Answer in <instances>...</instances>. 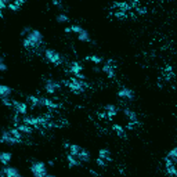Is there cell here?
Returning <instances> with one entry per match:
<instances>
[{
	"mask_svg": "<svg viewBox=\"0 0 177 177\" xmlns=\"http://www.w3.org/2000/svg\"><path fill=\"white\" fill-rule=\"evenodd\" d=\"M165 163H166V167H169V166H171V165H173V160H171L170 159V158H169L167 156V155H166V156H165Z\"/></svg>",
	"mask_w": 177,
	"mask_h": 177,
	"instance_id": "32",
	"label": "cell"
},
{
	"mask_svg": "<svg viewBox=\"0 0 177 177\" xmlns=\"http://www.w3.org/2000/svg\"><path fill=\"white\" fill-rule=\"evenodd\" d=\"M7 7H8V10H11V11H17L18 10V6H15L14 3H10V4H7Z\"/></svg>",
	"mask_w": 177,
	"mask_h": 177,
	"instance_id": "33",
	"label": "cell"
},
{
	"mask_svg": "<svg viewBox=\"0 0 177 177\" xmlns=\"http://www.w3.org/2000/svg\"><path fill=\"white\" fill-rule=\"evenodd\" d=\"M44 57H46V60L49 61V62L55 64V65H61V57L58 53L47 49V50H44Z\"/></svg>",
	"mask_w": 177,
	"mask_h": 177,
	"instance_id": "3",
	"label": "cell"
},
{
	"mask_svg": "<svg viewBox=\"0 0 177 177\" xmlns=\"http://www.w3.org/2000/svg\"><path fill=\"white\" fill-rule=\"evenodd\" d=\"M6 69H7V66H6V64L3 62V61H0V71H2V72H4Z\"/></svg>",
	"mask_w": 177,
	"mask_h": 177,
	"instance_id": "38",
	"label": "cell"
},
{
	"mask_svg": "<svg viewBox=\"0 0 177 177\" xmlns=\"http://www.w3.org/2000/svg\"><path fill=\"white\" fill-rule=\"evenodd\" d=\"M80 152V148L77 144H72L71 147H69V154L73 155V156H77V154Z\"/></svg>",
	"mask_w": 177,
	"mask_h": 177,
	"instance_id": "20",
	"label": "cell"
},
{
	"mask_svg": "<svg viewBox=\"0 0 177 177\" xmlns=\"http://www.w3.org/2000/svg\"><path fill=\"white\" fill-rule=\"evenodd\" d=\"M14 122H15V123H17V122H19V113H17V115L15 116H14Z\"/></svg>",
	"mask_w": 177,
	"mask_h": 177,
	"instance_id": "41",
	"label": "cell"
},
{
	"mask_svg": "<svg viewBox=\"0 0 177 177\" xmlns=\"http://www.w3.org/2000/svg\"><path fill=\"white\" fill-rule=\"evenodd\" d=\"M123 112H124V115H126V116H129V119L133 122V123H137V116H136V113L133 112V111H130V109H124Z\"/></svg>",
	"mask_w": 177,
	"mask_h": 177,
	"instance_id": "19",
	"label": "cell"
},
{
	"mask_svg": "<svg viewBox=\"0 0 177 177\" xmlns=\"http://www.w3.org/2000/svg\"><path fill=\"white\" fill-rule=\"evenodd\" d=\"M75 77H77V79H82V80H85L86 79V76L83 73H77V75H75Z\"/></svg>",
	"mask_w": 177,
	"mask_h": 177,
	"instance_id": "40",
	"label": "cell"
},
{
	"mask_svg": "<svg viewBox=\"0 0 177 177\" xmlns=\"http://www.w3.org/2000/svg\"><path fill=\"white\" fill-rule=\"evenodd\" d=\"M11 160V154L10 152H3V154H0V162L3 163V165H8V162Z\"/></svg>",
	"mask_w": 177,
	"mask_h": 177,
	"instance_id": "16",
	"label": "cell"
},
{
	"mask_svg": "<svg viewBox=\"0 0 177 177\" xmlns=\"http://www.w3.org/2000/svg\"><path fill=\"white\" fill-rule=\"evenodd\" d=\"M57 21H58V22H68L69 18L65 15V14H60V15L57 17Z\"/></svg>",
	"mask_w": 177,
	"mask_h": 177,
	"instance_id": "31",
	"label": "cell"
},
{
	"mask_svg": "<svg viewBox=\"0 0 177 177\" xmlns=\"http://www.w3.org/2000/svg\"><path fill=\"white\" fill-rule=\"evenodd\" d=\"M2 174L6 177H21L19 171L17 170L15 167H4L2 170Z\"/></svg>",
	"mask_w": 177,
	"mask_h": 177,
	"instance_id": "7",
	"label": "cell"
},
{
	"mask_svg": "<svg viewBox=\"0 0 177 177\" xmlns=\"http://www.w3.org/2000/svg\"><path fill=\"white\" fill-rule=\"evenodd\" d=\"M66 160H68L69 166H76L77 165V158L73 156V155H71V154L66 155Z\"/></svg>",
	"mask_w": 177,
	"mask_h": 177,
	"instance_id": "23",
	"label": "cell"
},
{
	"mask_svg": "<svg viewBox=\"0 0 177 177\" xmlns=\"http://www.w3.org/2000/svg\"><path fill=\"white\" fill-rule=\"evenodd\" d=\"M3 104H4L6 107H10V108H11V105H13V101L10 102V101H8L7 98H3Z\"/></svg>",
	"mask_w": 177,
	"mask_h": 177,
	"instance_id": "37",
	"label": "cell"
},
{
	"mask_svg": "<svg viewBox=\"0 0 177 177\" xmlns=\"http://www.w3.org/2000/svg\"><path fill=\"white\" fill-rule=\"evenodd\" d=\"M118 97H120V98L133 100L134 94H133V91L130 90V88H122V90H119V91H118Z\"/></svg>",
	"mask_w": 177,
	"mask_h": 177,
	"instance_id": "8",
	"label": "cell"
},
{
	"mask_svg": "<svg viewBox=\"0 0 177 177\" xmlns=\"http://www.w3.org/2000/svg\"><path fill=\"white\" fill-rule=\"evenodd\" d=\"M13 3H14V4H15V6H18V7H21V6L25 3V0H14Z\"/></svg>",
	"mask_w": 177,
	"mask_h": 177,
	"instance_id": "36",
	"label": "cell"
},
{
	"mask_svg": "<svg viewBox=\"0 0 177 177\" xmlns=\"http://www.w3.org/2000/svg\"><path fill=\"white\" fill-rule=\"evenodd\" d=\"M82 71H83V66L80 65V64H77V62H71V66H69V72H71L72 75H77V73H82Z\"/></svg>",
	"mask_w": 177,
	"mask_h": 177,
	"instance_id": "10",
	"label": "cell"
},
{
	"mask_svg": "<svg viewBox=\"0 0 177 177\" xmlns=\"http://www.w3.org/2000/svg\"><path fill=\"white\" fill-rule=\"evenodd\" d=\"M58 90V85L54 82H46V85H44V91L49 94H54L55 91Z\"/></svg>",
	"mask_w": 177,
	"mask_h": 177,
	"instance_id": "9",
	"label": "cell"
},
{
	"mask_svg": "<svg viewBox=\"0 0 177 177\" xmlns=\"http://www.w3.org/2000/svg\"><path fill=\"white\" fill-rule=\"evenodd\" d=\"M102 72H104V73H107V76L109 77V79H113V77H115V72H113V69L111 68V66H108V65L102 66Z\"/></svg>",
	"mask_w": 177,
	"mask_h": 177,
	"instance_id": "18",
	"label": "cell"
},
{
	"mask_svg": "<svg viewBox=\"0 0 177 177\" xmlns=\"http://www.w3.org/2000/svg\"><path fill=\"white\" fill-rule=\"evenodd\" d=\"M40 104L44 105V107L51 108V109H57V108H58V104L53 102L51 100H49V98H40Z\"/></svg>",
	"mask_w": 177,
	"mask_h": 177,
	"instance_id": "12",
	"label": "cell"
},
{
	"mask_svg": "<svg viewBox=\"0 0 177 177\" xmlns=\"http://www.w3.org/2000/svg\"><path fill=\"white\" fill-rule=\"evenodd\" d=\"M47 165H49V166H53V165H54V162H53V160H49V162H47Z\"/></svg>",
	"mask_w": 177,
	"mask_h": 177,
	"instance_id": "44",
	"label": "cell"
},
{
	"mask_svg": "<svg viewBox=\"0 0 177 177\" xmlns=\"http://www.w3.org/2000/svg\"><path fill=\"white\" fill-rule=\"evenodd\" d=\"M30 171L35 177H46L47 176V170H46V165L43 162H33L30 165Z\"/></svg>",
	"mask_w": 177,
	"mask_h": 177,
	"instance_id": "2",
	"label": "cell"
},
{
	"mask_svg": "<svg viewBox=\"0 0 177 177\" xmlns=\"http://www.w3.org/2000/svg\"><path fill=\"white\" fill-rule=\"evenodd\" d=\"M65 85H66V87H69L73 93H82V90H80V87H77L75 83H72V82H65Z\"/></svg>",
	"mask_w": 177,
	"mask_h": 177,
	"instance_id": "22",
	"label": "cell"
},
{
	"mask_svg": "<svg viewBox=\"0 0 177 177\" xmlns=\"http://www.w3.org/2000/svg\"><path fill=\"white\" fill-rule=\"evenodd\" d=\"M113 130H115V132H118V134H122V133H123V129H122L119 124H113Z\"/></svg>",
	"mask_w": 177,
	"mask_h": 177,
	"instance_id": "34",
	"label": "cell"
},
{
	"mask_svg": "<svg viewBox=\"0 0 177 177\" xmlns=\"http://www.w3.org/2000/svg\"><path fill=\"white\" fill-rule=\"evenodd\" d=\"M22 123H26V124H29V126L37 127L39 124H44V123H46V119H44V118H29V116H24V119H22Z\"/></svg>",
	"mask_w": 177,
	"mask_h": 177,
	"instance_id": "4",
	"label": "cell"
},
{
	"mask_svg": "<svg viewBox=\"0 0 177 177\" xmlns=\"http://www.w3.org/2000/svg\"><path fill=\"white\" fill-rule=\"evenodd\" d=\"M0 96L2 98H8V96H11V88L6 85H0Z\"/></svg>",
	"mask_w": 177,
	"mask_h": 177,
	"instance_id": "11",
	"label": "cell"
},
{
	"mask_svg": "<svg viewBox=\"0 0 177 177\" xmlns=\"http://www.w3.org/2000/svg\"><path fill=\"white\" fill-rule=\"evenodd\" d=\"M28 100H29V102L32 104V107H37V105L40 104V98H37V97H35V96H29Z\"/></svg>",
	"mask_w": 177,
	"mask_h": 177,
	"instance_id": "26",
	"label": "cell"
},
{
	"mask_svg": "<svg viewBox=\"0 0 177 177\" xmlns=\"http://www.w3.org/2000/svg\"><path fill=\"white\" fill-rule=\"evenodd\" d=\"M105 111H107L108 118H113V116L116 115V107L115 105H111V104L105 105Z\"/></svg>",
	"mask_w": 177,
	"mask_h": 177,
	"instance_id": "15",
	"label": "cell"
},
{
	"mask_svg": "<svg viewBox=\"0 0 177 177\" xmlns=\"http://www.w3.org/2000/svg\"><path fill=\"white\" fill-rule=\"evenodd\" d=\"M53 4H54V6H58V4H60V2H58V0H54V2H53Z\"/></svg>",
	"mask_w": 177,
	"mask_h": 177,
	"instance_id": "43",
	"label": "cell"
},
{
	"mask_svg": "<svg viewBox=\"0 0 177 177\" xmlns=\"http://www.w3.org/2000/svg\"><path fill=\"white\" fill-rule=\"evenodd\" d=\"M17 127L19 129V132H21L22 134H30V133H32V126H29V124H26V123H19Z\"/></svg>",
	"mask_w": 177,
	"mask_h": 177,
	"instance_id": "13",
	"label": "cell"
},
{
	"mask_svg": "<svg viewBox=\"0 0 177 177\" xmlns=\"http://www.w3.org/2000/svg\"><path fill=\"white\" fill-rule=\"evenodd\" d=\"M167 156L170 158V159L173 160L174 163H176V162H177V148H171L170 151L167 152Z\"/></svg>",
	"mask_w": 177,
	"mask_h": 177,
	"instance_id": "24",
	"label": "cell"
},
{
	"mask_svg": "<svg viewBox=\"0 0 177 177\" xmlns=\"http://www.w3.org/2000/svg\"><path fill=\"white\" fill-rule=\"evenodd\" d=\"M108 154H109V152H108L107 149H100L98 156H100V158H102L104 160H111V158L108 156Z\"/></svg>",
	"mask_w": 177,
	"mask_h": 177,
	"instance_id": "27",
	"label": "cell"
},
{
	"mask_svg": "<svg viewBox=\"0 0 177 177\" xmlns=\"http://www.w3.org/2000/svg\"><path fill=\"white\" fill-rule=\"evenodd\" d=\"M76 158H77L79 160H82V162H87V160L90 159V155H88L87 152L85 151V149H80V152L77 154V156H76Z\"/></svg>",
	"mask_w": 177,
	"mask_h": 177,
	"instance_id": "17",
	"label": "cell"
},
{
	"mask_svg": "<svg viewBox=\"0 0 177 177\" xmlns=\"http://www.w3.org/2000/svg\"><path fill=\"white\" fill-rule=\"evenodd\" d=\"M71 82L72 83H75V85H76L77 86V87H80V90H85V88H87V85H86V83L85 82H83V80L82 79H77V77H71Z\"/></svg>",
	"mask_w": 177,
	"mask_h": 177,
	"instance_id": "14",
	"label": "cell"
},
{
	"mask_svg": "<svg viewBox=\"0 0 177 177\" xmlns=\"http://www.w3.org/2000/svg\"><path fill=\"white\" fill-rule=\"evenodd\" d=\"M41 41H43L41 33L39 32V30L33 29V30H30L26 37L22 40V46H24L25 49H28V47H36V46H40Z\"/></svg>",
	"mask_w": 177,
	"mask_h": 177,
	"instance_id": "1",
	"label": "cell"
},
{
	"mask_svg": "<svg viewBox=\"0 0 177 177\" xmlns=\"http://www.w3.org/2000/svg\"><path fill=\"white\" fill-rule=\"evenodd\" d=\"M77 39H79L80 41H88V40H90V36H88V32H87V30L83 29V32L77 35Z\"/></svg>",
	"mask_w": 177,
	"mask_h": 177,
	"instance_id": "21",
	"label": "cell"
},
{
	"mask_svg": "<svg viewBox=\"0 0 177 177\" xmlns=\"http://www.w3.org/2000/svg\"><path fill=\"white\" fill-rule=\"evenodd\" d=\"M86 60H90V61H93L94 64H100L101 62V58H98V57H96V55H90V57H86Z\"/></svg>",
	"mask_w": 177,
	"mask_h": 177,
	"instance_id": "29",
	"label": "cell"
},
{
	"mask_svg": "<svg viewBox=\"0 0 177 177\" xmlns=\"http://www.w3.org/2000/svg\"><path fill=\"white\" fill-rule=\"evenodd\" d=\"M6 7H7V4H6V3H4V2H3V0H0V10H2V11H3V10H4V8H6Z\"/></svg>",
	"mask_w": 177,
	"mask_h": 177,
	"instance_id": "39",
	"label": "cell"
},
{
	"mask_svg": "<svg viewBox=\"0 0 177 177\" xmlns=\"http://www.w3.org/2000/svg\"><path fill=\"white\" fill-rule=\"evenodd\" d=\"M13 107L15 108L17 113H19L21 116H25L28 113V107L25 102H18V101H14L13 100Z\"/></svg>",
	"mask_w": 177,
	"mask_h": 177,
	"instance_id": "5",
	"label": "cell"
},
{
	"mask_svg": "<svg viewBox=\"0 0 177 177\" xmlns=\"http://www.w3.org/2000/svg\"><path fill=\"white\" fill-rule=\"evenodd\" d=\"M69 32H72L71 28H65V33H69Z\"/></svg>",
	"mask_w": 177,
	"mask_h": 177,
	"instance_id": "42",
	"label": "cell"
},
{
	"mask_svg": "<svg viewBox=\"0 0 177 177\" xmlns=\"http://www.w3.org/2000/svg\"><path fill=\"white\" fill-rule=\"evenodd\" d=\"M10 134L14 136L15 138H18V140H21V138H22V133L19 132L18 127H15V129H11V130H10Z\"/></svg>",
	"mask_w": 177,
	"mask_h": 177,
	"instance_id": "25",
	"label": "cell"
},
{
	"mask_svg": "<svg viewBox=\"0 0 177 177\" xmlns=\"http://www.w3.org/2000/svg\"><path fill=\"white\" fill-rule=\"evenodd\" d=\"M18 138H15L14 136L10 134V132H3V136H2V143H7V144H17L18 143Z\"/></svg>",
	"mask_w": 177,
	"mask_h": 177,
	"instance_id": "6",
	"label": "cell"
},
{
	"mask_svg": "<svg viewBox=\"0 0 177 177\" xmlns=\"http://www.w3.org/2000/svg\"><path fill=\"white\" fill-rule=\"evenodd\" d=\"M166 171H167L169 174H173V176H177V170H176V167H174L173 165L169 166V167H166Z\"/></svg>",
	"mask_w": 177,
	"mask_h": 177,
	"instance_id": "30",
	"label": "cell"
},
{
	"mask_svg": "<svg viewBox=\"0 0 177 177\" xmlns=\"http://www.w3.org/2000/svg\"><path fill=\"white\" fill-rule=\"evenodd\" d=\"M96 162H97V165H98V166H101V167H104V166H105V162H104V159H102V158H97V160H96Z\"/></svg>",
	"mask_w": 177,
	"mask_h": 177,
	"instance_id": "35",
	"label": "cell"
},
{
	"mask_svg": "<svg viewBox=\"0 0 177 177\" xmlns=\"http://www.w3.org/2000/svg\"><path fill=\"white\" fill-rule=\"evenodd\" d=\"M71 29H72V32L77 33V35H79V33H82V32H83V28H80L79 25H72V26H71Z\"/></svg>",
	"mask_w": 177,
	"mask_h": 177,
	"instance_id": "28",
	"label": "cell"
}]
</instances>
